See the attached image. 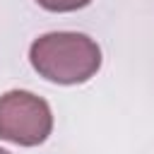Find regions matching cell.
Here are the masks:
<instances>
[{
  "label": "cell",
  "mask_w": 154,
  "mask_h": 154,
  "mask_svg": "<svg viewBox=\"0 0 154 154\" xmlns=\"http://www.w3.org/2000/svg\"><path fill=\"white\" fill-rule=\"evenodd\" d=\"M53 130V113L46 99L12 89L0 96V140L22 147H36L46 142Z\"/></svg>",
  "instance_id": "obj_2"
},
{
  "label": "cell",
  "mask_w": 154,
  "mask_h": 154,
  "mask_svg": "<svg viewBox=\"0 0 154 154\" xmlns=\"http://www.w3.org/2000/svg\"><path fill=\"white\" fill-rule=\"evenodd\" d=\"M31 67L55 84H82L101 67V48L94 38L77 31H51L29 48Z\"/></svg>",
  "instance_id": "obj_1"
},
{
  "label": "cell",
  "mask_w": 154,
  "mask_h": 154,
  "mask_svg": "<svg viewBox=\"0 0 154 154\" xmlns=\"http://www.w3.org/2000/svg\"><path fill=\"white\" fill-rule=\"evenodd\" d=\"M0 154H10V152H5V149H0Z\"/></svg>",
  "instance_id": "obj_4"
},
{
  "label": "cell",
  "mask_w": 154,
  "mask_h": 154,
  "mask_svg": "<svg viewBox=\"0 0 154 154\" xmlns=\"http://www.w3.org/2000/svg\"><path fill=\"white\" fill-rule=\"evenodd\" d=\"M36 2L48 12H75L87 7L91 0H36Z\"/></svg>",
  "instance_id": "obj_3"
}]
</instances>
